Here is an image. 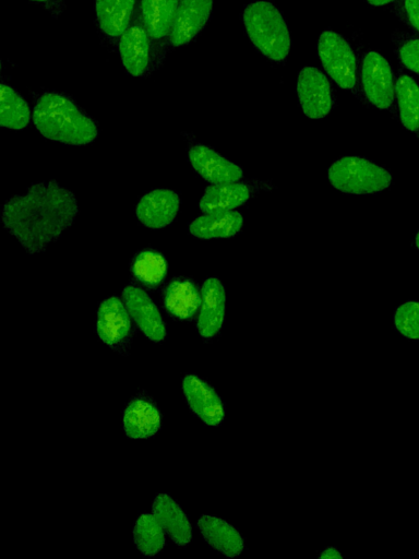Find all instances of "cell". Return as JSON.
<instances>
[{
	"instance_id": "1",
	"label": "cell",
	"mask_w": 419,
	"mask_h": 559,
	"mask_svg": "<svg viewBox=\"0 0 419 559\" xmlns=\"http://www.w3.org/2000/svg\"><path fill=\"white\" fill-rule=\"evenodd\" d=\"M79 214L72 191L56 180L32 183L23 194L7 200L1 207L3 228L14 236L28 254L45 252Z\"/></svg>"
},
{
	"instance_id": "2",
	"label": "cell",
	"mask_w": 419,
	"mask_h": 559,
	"mask_svg": "<svg viewBox=\"0 0 419 559\" xmlns=\"http://www.w3.org/2000/svg\"><path fill=\"white\" fill-rule=\"evenodd\" d=\"M33 121L44 138L67 145H86L98 136L94 120L60 93L47 92L38 97Z\"/></svg>"
},
{
	"instance_id": "3",
	"label": "cell",
	"mask_w": 419,
	"mask_h": 559,
	"mask_svg": "<svg viewBox=\"0 0 419 559\" xmlns=\"http://www.w3.org/2000/svg\"><path fill=\"white\" fill-rule=\"evenodd\" d=\"M247 34L254 47L274 62H284L290 51V33L279 10L268 1L249 3L242 13Z\"/></svg>"
},
{
	"instance_id": "4",
	"label": "cell",
	"mask_w": 419,
	"mask_h": 559,
	"mask_svg": "<svg viewBox=\"0 0 419 559\" xmlns=\"http://www.w3.org/2000/svg\"><path fill=\"white\" fill-rule=\"evenodd\" d=\"M331 185L347 194H374L387 189L391 174L375 163L360 156H344L327 171Z\"/></svg>"
},
{
	"instance_id": "5",
	"label": "cell",
	"mask_w": 419,
	"mask_h": 559,
	"mask_svg": "<svg viewBox=\"0 0 419 559\" xmlns=\"http://www.w3.org/2000/svg\"><path fill=\"white\" fill-rule=\"evenodd\" d=\"M318 55L325 72L344 90L357 86V58L348 40L334 31H324L318 40Z\"/></svg>"
},
{
	"instance_id": "6",
	"label": "cell",
	"mask_w": 419,
	"mask_h": 559,
	"mask_svg": "<svg viewBox=\"0 0 419 559\" xmlns=\"http://www.w3.org/2000/svg\"><path fill=\"white\" fill-rule=\"evenodd\" d=\"M360 80L368 102L379 109H391L396 99L391 64L380 52L368 51L360 66Z\"/></svg>"
},
{
	"instance_id": "7",
	"label": "cell",
	"mask_w": 419,
	"mask_h": 559,
	"mask_svg": "<svg viewBox=\"0 0 419 559\" xmlns=\"http://www.w3.org/2000/svg\"><path fill=\"white\" fill-rule=\"evenodd\" d=\"M152 43L137 2L132 21L119 38L121 61L129 74L142 76L149 67Z\"/></svg>"
},
{
	"instance_id": "8",
	"label": "cell",
	"mask_w": 419,
	"mask_h": 559,
	"mask_svg": "<svg viewBox=\"0 0 419 559\" xmlns=\"http://www.w3.org/2000/svg\"><path fill=\"white\" fill-rule=\"evenodd\" d=\"M297 94L303 114L311 119L326 117L333 107L330 81L318 68L304 67L300 70Z\"/></svg>"
},
{
	"instance_id": "9",
	"label": "cell",
	"mask_w": 419,
	"mask_h": 559,
	"mask_svg": "<svg viewBox=\"0 0 419 559\" xmlns=\"http://www.w3.org/2000/svg\"><path fill=\"white\" fill-rule=\"evenodd\" d=\"M182 391L191 412L205 425L217 427L223 423V402L208 383L195 374H187L182 380Z\"/></svg>"
},
{
	"instance_id": "10",
	"label": "cell",
	"mask_w": 419,
	"mask_h": 559,
	"mask_svg": "<svg viewBox=\"0 0 419 559\" xmlns=\"http://www.w3.org/2000/svg\"><path fill=\"white\" fill-rule=\"evenodd\" d=\"M125 307L146 337L161 342L167 334L165 322L152 298L141 288L128 285L122 290Z\"/></svg>"
},
{
	"instance_id": "11",
	"label": "cell",
	"mask_w": 419,
	"mask_h": 559,
	"mask_svg": "<svg viewBox=\"0 0 419 559\" xmlns=\"http://www.w3.org/2000/svg\"><path fill=\"white\" fill-rule=\"evenodd\" d=\"M130 313L125 304L117 296L105 299L97 312L98 337L109 347H122L131 333Z\"/></svg>"
},
{
	"instance_id": "12",
	"label": "cell",
	"mask_w": 419,
	"mask_h": 559,
	"mask_svg": "<svg viewBox=\"0 0 419 559\" xmlns=\"http://www.w3.org/2000/svg\"><path fill=\"white\" fill-rule=\"evenodd\" d=\"M213 0H179L168 44L179 47L191 41L206 25Z\"/></svg>"
},
{
	"instance_id": "13",
	"label": "cell",
	"mask_w": 419,
	"mask_h": 559,
	"mask_svg": "<svg viewBox=\"0 0 419 559\" xmlns=\"http://www.w3.org/2000/svg\"><path fill=\"white\" fill-rule=\"evenodd\" d=\"M179 195L170 189H155L144 194L136 205V217L153 229L170 225L179 210Z\"/></svg>"
},
{
	"instance_id": "14",
	"label": "cell",
	"mask_w": 419,
	"mask_h": 559,
	"mask_svg": "<svg viewBox=\"0 0 419 559\" xmlns=\"http://www.w3.org/2000/svg\"><path fill=\"white\" fill-rule=\"evenodd\" d=\"M189 160L194 170L213 185L235 182L243 176L240 166L202 144L189 150Z\"/></svg>"
},
{
	"instance_id": "15",
	"label": "cell",
	"mask_w": 419,
	"mask_h": 559,
	"mask_svg": "<svg viewBox=\"0 0 419 559\" xmlns=\"http://www.w3.org/2000/svg\"><path fill=\"white\" fill-rule=\"evenodd\" d=\"M140 4L153 53L156 56L157 51L168 44L179 0H141Z\"/></svg>"
},
{
	"instance_id": "16",
	"label": "cell",
	"mask_w": 419,
	"mask_h": 559,
	"mask_svg": "<svg viewBox=\"0 0 419 559\" xmlns=\"http://www.w3.org/2000/svg\"><path fill=\"white\" fill-rule=\"evenodd\" d=\"M202 302L197 331L204 338L214 337L222 329L225 317V289L215 277L207 278L202 286Z\"/></svg>"
},
{
	"instance_id": "17",
	"label": "cell",
	"mask_w": 419,
	"mask_h": 559,
	"mask_svg": "<svg viewBox=\"0 0 419 559\" xmlns=\"http://www.w3.org/2000/svg\"><path fill=\"white\" fill-rule=\"evenodd\" d=\"M204 540L226 557H238L244 549L243 538L229 522L214 515H202L196 523Z\"/></svg>"
},
{
	"instance_id": "18",
	"label": "cell",
	"mask_w": 419,
	"mask_h": 559,
	"mask_svg": "<svg viewBox=\"0 0 419 559\" xmlns=\"http://www.w3.org/2000/svg\"><path fill=\"white\" fill-rule=\"evenodd\" d=\"M152 513L165 532L178 546H187L192 539V526L180 506L168 495L158 493L152 504Z\"/></svg>"
},
{
	"instance_id": "19",
	"label": "cell",
	"mask_w": 419,
	"mask_h": 559,
	"mask_svg": "<svg viewBox=\"0 0 419 559\" xmlns=\"http://www.w3.org/2000/svg\"><path fill=\"white\" fill-rule=\"evenodd\" d=\"M163 301L169 314L179 320H190L201 307L202 295L193 281L175 278L164 289Z\"/></svg>"
},
{
	"instance_id": "20",
	"label": "cell",
	"mask_w": 419,
	"mask_h": 559,
	"mask_svg": "<svg viewBox=\"0 0 419 559\" xmlns=\"http://www.w3.org/2000/svg\"><path fill=\"white\" fill-rule=\"evenodd\" d=\"M160 428L158 408L144 397L133 399L123 414V429L128 438L147 439Z\"/></svg>"
},
{
	"instance_id": "21",
	"label": "cell",
	"mask_w": 419,
	"mask_h": 559,
	"mask_svg": "<svg viewBox=\"0 0 419 559\" xmlns=\"http://www.w3.org/2000/svg\"><path fill=\"white\" fill-rule=\"evenodd\" d=\"M136 0H96L95 9L100 31L110 39H118L129 27Z\"/></svg>"
},
{
	"instance_id": "22",
	"label": "cell",
	"mask_w": 419,
	"mask_h": 559,
	"mask_svg": "<svg viewBox=\"0 0 419 559\" xmlns=\"http://www.w3.org/2000/svg\"><path fill=\"white\" fill-rule=\"evenodd\" d=\"M242 226V215L231 210L196 217L190 223L189 233L200 239L228 238L237 235Z\"/></svg>"
},
{
	"instance_id": "23",
	"label": "cell",
	"mask_w": 419,
	"mask_h": 559,
	"mask_svg": "<svg viewBox=\"0 0 419 559\" xmlns=\"http://www.w3.org/2000/svg\"><path fill=\"white\" fill-rule=\"evenodd\" d=\"M251 197L250 187L241 182L213 185L205 189L200 200V210L204 213L231 211Z\"/></svg>"
},
{
	"instance_id": "24",
	"label": "cell",
	"mask_w": 419,
	"mask_h": 559,
	"mask_svg": "<svg viewBox=\"0 0 419 559\" xmlns=\"http://www.w3.org/2000/svg\"><path fill=\"white\" fill-rule=\"evenodd\" d=\"M395 94L400 121L404 127L419 138V85L406 73L395 79Z\"/></svg>"
},
{
	"instance_id": "25",
	"label": "cell",
	"mask_w": 419,
	"mask_h": 559,
	"mask_svg": "<svg viewBox=\"0 0 419 559\" xmlns=\"http://www.w3.org/2000/svg\"><path fill=\"white\" fill-rule=\"evenodd\" d=\"M133 539L137 550L145 557L159 554L165 546V530L155 515L141 514L133 527Z\"/></svg>"
},
{
	"instance_id": "26",
	"label": "cell",
	"mask_w": 419,
	"mask_h": 559,
	"mask_svg": "<svg viewBox=\"0 0 419 559\" xmlns=\"http://www.w3.org/2000/svg\"><path fill=\"white\" fill-rule=\"evenodd\" d=\"M31 120V110L25 99L11 86H0V124L13 130L24 129Z\"/></svg>"
},
{
	"instance_id": "27",
	"label": "cell",
	"mask_w": 419,
	"mask_h": 559,
	"mask_svg": "<svg viewBox=\"0 0 419 559\" xmlns=\"http://www.w3.org/2000/svg\"><path fill=\"white\" fill-rule=\"evenodd\" d=\"M167 270L165 257L154 250L139 252L131 264L134 278L148 288L158 287L165 280Z\"/></svg>"
},
{
	"instance_id": "28",
	"label": "cell",
	"mask_w": 419,
	"mask_h": 559,
	"mask_svg": "<svg viewBox=\"0 0 419 559\" xmlns=\"http://www.w3.org/2000/svg\"><path fill=\"white\" fill-rule=\"evenodd\" d=\"M394 325L405 337L419 340V302L406 301L394 313Z\"/></svg>"
},
{
	"instance_id": "29",
	"label": "cell",
	"mask_w": 419,
	"mask_h": 559,
	"mask_svg": "<svg viewBox=\"0 0 419 559\" xmlns=\"http://www.w3.org/2000/svg\"><path fill=\"white\" fill-rule=\"evenodd\" d=\"M396 55L404 68L419 74V36H399Z\"/></svg>"
},
{
	"instance_id": "30",
	"label": "cell",
	"mask_w": 419,
	"mask_h": 559,
	"mask_svg": "<svg viewBox=\"0 0 419 559\" xmlns=\"http://www.w3.org/2000/svg\"><path fill=\"white\" fill-rule=\"evenodd\" d=\"M394 11L400 21L419 35V0H397Z\"/></svg>"
},
{
	"instance_id": "31",
	"label": "cell",
	"mask_w": 419,
	"mask_h": 559,
	"mask_svg": "<svg viewBox=\"0 0 419 559\" xmlns=\"http://www.w3.org/2000/svg\"><path fill=\"white\" fill-rule=\"evenodd\" d=\"M319 558L320 559H340V558H343V555L336 547L330 546L320 552Z\"/></svg>"
},
{
	"instance_id": "32",
	"label": "cell",
	"mask_w": 419,
	"mask_h": 559,
	"mask_svg": "<svg viewBox=\"0 0 419 559\" xmlns=\"http://www.w3.org/2000/svg\"><path fill=\"white\" fill-rule=\"evenodd\" d=\"M371 5L382 7L391 3H395L397 0H367Z\"/></svg>"
},
{
	"instance_id": "33",
	"label": "cell",
	"mask_w": 419,
	"mask_h": 559,
	"mask_svg": "<svg viewBox=\"0 0 419 559\" xmlns=\"http://www.w3.org/2000/svg\"><path fill=\"white\" fill-rule=\"evenodd\" d=\"M415 243H416V247L419 249V230L416 234Z\"/></svg>"
},
{
	"instance_id": "34",
	"label": "cell",
	"mask_w": 419,
	"mask_h": 559,
	"mask_svg": "<svg viewBox=\"0 0 419 559\" xmlns=\"http://www.w3.org/2000/svg\"><path fill=\"white\" fill-rule=\"evenodd\" d=\"M31 1H33V2H46L48 0H31Z\"/></svg>"
}]
</instances>
